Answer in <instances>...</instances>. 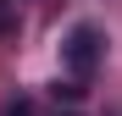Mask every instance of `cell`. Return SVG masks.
Returning a JSON list of instances; mask_svg holds the SVG:
<instances>
[{
  "label": "cell",
  "mask_w": 122,
  "mask_h": 116,
  "mask_svg": "<svg viewBox=\"0 0 122 116\" xmlns=\"http://www.w3.org/2000/svg\"><path fill=\"white\" fill-rule=\"evenodd\" d=\"M61 66L72 72V83H83V77L100 66V33H94L89 22H78V28L67 33V44H61Z\"/></svg>",
  "instance_id": "1"
},
{
  "label": "cell",
  "mask_w": 122,
  "mask_h": 116,
  "mask_svg": "<svg viewBox=\"0 0 122 116\" xmlns=\"http://www.w3.org/2000/svg\"><path fill=\"white\" fill-rule=\"evenodd\" d=\"M11 28H17V11L6 6V0H0V33H11Z\"/></svg>",
  "instance_id": "2"
},
{
  "label": "cell",
  "mask_w": 122,
  "mask_h": 116,
  "mask_svg": "<svg viewBox=\"0 0 122 116\" xmlns=\"http://www.w3.org/2000/svg\"><path fill=\"white\" fill-rule=\"evenodd\" d=\"M0 116H33V105H28V100H11V105L0 111Z\"/></svg>",
  "instance_id": "3"
}]
</instances>
